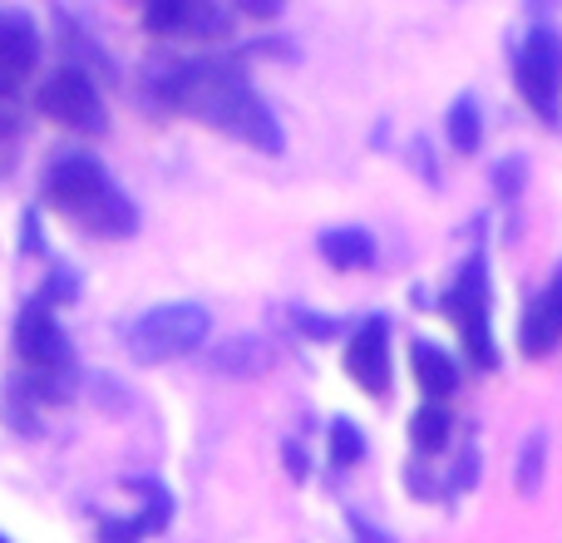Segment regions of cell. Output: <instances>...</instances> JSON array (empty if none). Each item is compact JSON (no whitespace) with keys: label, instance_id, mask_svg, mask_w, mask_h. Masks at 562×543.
Wrapping results in <instances>:
<instances>
[{"label":"cell","instance_id":"obj_12","mask_svg":"<svg viewBox=\"0 0 562 543\" xmlns=\"http://www.w3.org/2000/svg\"><path fill=\"white\" fill-rule=\"evenodd\" d=\"M321 257L330 267H366L375 263V237L366 228H330V233H321Z\"/></svg>","mask_w":562,"mask_h":543},{"label":"cell","instance_id":"obj_11","mask_svg":"<svg viewBox=\"0 0 562 543\" xmlns=\"http://www.w3.org/2000/svg\"><path fill=\"white\" fill-rule=\"evenodd\" d=\"M415 380H419V390L429 396V406H439L445 396H454V386H459V366L449 361V351H439L435 341H415Z\"/></svg>","mask_w":562,"mask_h":543},{"label":"cell","instance_id":"obj_18","mask_svg":"<svg viewBox=\"0 0 562 543\" xmlns=\"http://www.w3.org/2000/svg\"><path fill=\"white\" fill-rule=\"evenodd\" d=\"M543 455H548V440L533 435L524 445V455H518V495H538V485H543Z\"/></svg>","mask_w":562,"mask_h":543},{"label":"cell","instance_id":"obj_21","mask_svg":"<svg viewBox=\"0 0 562 543\" xmlns=\"http://www.w3.org/2000/svg\"><path fill=\"white\" fill-rule=\"evenodd\" d=\"M138 539H144L138 519H104L99 524V543H138Z\"/></svg>","mask_w":562,"mask_h":543},{"label":"cell","instance_id":"obj_2","mask_svg":"<svg viewBox=\"0 0 562 543\" xmlns=\"http://www.w3.org/2000/svg\"><path fill=\"white\" fill-rule=\"evenodd\" d=\"M45 193H49V203H55L59 213H75L79 223L94 228V233H104V237H128L138 228L134 203H128L119 188H109L99 158H89V154H65L59 158V164L49 168V178H45Z\"/></svg>","mask_w":562,"mask_h":543},{"label":"cell","instance_id":"obj_29","mask_svg":"<svg viewBox=\"0 0 562 543\" xmlns=\"http://www.w3.org/2000/svg\"><path fill=\"white\" fill-rule=\"evenodd\" d=\"M35 247H40V223L30 218V223H25V253H35Z\"/></svg>","mask_w":562,"mask_h":543},{"label":"cell","instance_id":"obj_10","mask_svg":"<svg viewBox=\"0 0 562 543\" xmlns=\"http://www.w3.org/2000/svg\"><path fill=\"white\" fill-rule=\"evenodd\" d=\"M35 55H40V40H35L30 15L0 10V75H10V79L30 75V69H35Z\"/></svg>","mask_w":562,"mask_h":543},{"label":"cell","instance_id":"obj_27","mask_svg":"<svg viewBox=\"0 0 562 543\" xmlns=\"http://www.w3.org/2000/svg\"><path fill=\"white\" fill-rule=\"evenodd\" d=\"M281 459H286L291 479H306V455H301V445H286V450H281Z\"/></svg>","mask_w":562,"mask_h":543},{"label":"cell","instance_id":"obj_28","mask_svg":"<svg viewBox=\"0 0 562 543\" xmlns=\"http://www.w3.org/2000/svg\"><path fill=\"white\" fill-rule=\"evenodd\" d=\"M498 188H504V198H514V193H518V168H514V164L498 168Z\"/></svg>","mask_w":562,"mask_h":543},{"label":"cell","instance_id":"obj_7","mask_svg":"<svg viewBox=\"0 0 562 543\" xmlns=\"http://www.w3.org/2000/svg\"><path fill=\"white\" fill-rule=\"evenodd\" d=\"M15 351L25 356V366H35V376H49V380L69 376V341H65V331H59V321L49 317L45 301H35V307L20 311Z\"/></svg>","mask_w":562,"mask_h":543},{"label":"cell","instance_id":"obj_17","mask_svg":"<svg viewBox=\"0 0 562 543\" xmlns=\"http://www.w3.org/2000/svg\"><path fill=\"white\" fill-rule=\"evenodd\" d=\"M366 455V440H360V430L350 425V420H330V465H356V459Z\"/></svg>","mask_w":562,"mask_h":543},{"label":"cell","instance_id":"obj_24","mask_svg":"<svg viewBox=\"0 0 562 543\" xmlns=\"http://www.w3.org/2000/svg\"><path fill=\"white\" fill-rule=\"evenodd\" d=\"M10 99H15V95H0V138H10L20 129V109L10 104Z\"/></svg>","mask_w":562,"mask_h":543},{"label":"cell","instance_id":"obj_20","mask_svg":"<svg viewBox=\"0 0 562 543\" xmlns=\"http://www.w3.org/2000/svg\"><path fill=\"white\" fill-rule=\"evenodd\" d=\"M227 20H233V15H227L223 5H188L183 30H198V35H223Z\"/></svg>","mask_w":562,"mask_h":543},{"label":"cell","instance_id":"obj_19","mask_svg":"<svg viewBox=\"0 0 562 543\" xmlns=\"http://www.w3.org/2000/svg\"><path fill=\"white\" fill-rule=\"evenodd\" d=\"M183 20H188L183 0H154V5L144 10V25L158 30V35H164V30H183Z\"/></svg>","mask_w":562,"mask_h":543},{"label":"cell","instance_id":"obj_15","mask_svg":"<svg viewBox=\"0 0 562 543\" xmlns=\"http://www.w3.org/2000/svg\"><path fill=\"white\" fill-rule=\"evenodd\" d=\"M449 144L459 148V154H474L479 148V104L474 99H454V109H449Z\"/></svg>","mask_w":562,"mask_h":543},{"label":"cell","instance_id":"obj_22","mask_svg":"<svg viewBox=\"0 0 562 543\" xmlns=\"http://www.w3.org/2000/svg\"><path fill=\"white\" fill-rule=\"evenodd\" d=\"M296 326L306 331L311 341H330L340 331V321L336 317H321V311H296Z\"/></svg>","mask_w":562,"mask_h":543},{"label":"cell","instance_id":"obj_8","mask_svg":"<svg viewBox=\"0 0 562 543\" xmlns=\"http://www.w3.org/2000/svg\"><path fill=\"white\" fill-rule=\"evenodd\" d=\"M346 370L360 390H370V396L390 390V326H385V317H370L366 326L350 336Z\"/></svg>","mask_w":562,"mask_h":543},{"label":"cell","instance_id":"obj_6","mask_svg":"<svg viewBox=\"0 0 562 543\" xmlns=\"http://www.w3.org/2000/svg\"><path fill=\"white\" fill-rule=\"evenodd\" d=\"M518 89L538 114L553 124L558 119V95H562V40L553 30H533L518 55Z\"/></svg>","mask_w":562,"mask_h":543},{"label":"cell","instance_id":"obj_9","mask_svg":"<svg viewBox=\"0 0 562 543\" xmlns=\"http://www.w3.org/2000/svg\"><path fill=\"white\" fill-rule=\"evenodd\" d=\"M558 341H562V287L553 281L543 297L528 301L524 326H518V346H524L528 356H548Z\"/></svg>","mask_w":562,"mask_h":543},{"label":"cell","instance_id":"obj_3","mask_svg":"<svg viewBox=\"0 0 562 543\" xmlns=\"http://www.w3.org/2000/svg\"><path fill=\"white\" fill-rule=\"evenodd\" d=\"M207 311L198 301H168V307H154L128 326V351L138 361H173V356H188V351L203 346L207 336Z\"/></svg>","mask_w":562,"mask_h":543},{"label":"cell","instance_id":"obj_5","mask_svg":"<svg viewBox=\"0 0 562 543\" xmlns=\"http://www.w3.org/2000/svg\"><path fill=\"white\" fill-rule=\"evenodd\" d=\"M40 114H49L55 124L79 129V134H104V99H99L94 79L85 69H55L45 85L35 89Z\"/></svg>","mask_w":562,"mask_h":543},{"label":"cell","instance_id":"obj_4","mask_svg":"<svg viewBox=\"0 0 562 543\" xmlns=\"http://www.w3.org/2000/svg\"><path fill=\"white\" fill-rule=\"evenodd\" d=\"M445 307H449V317L459 321V331H464L469 356H474L479 366H494L498 356H494V336H488V263H484V253H474L459 267Z\"/></svg>","mask_w":562,"mask_h":543},{"label":"cell","instance_id":"obj_14","mask_svg":"<svg viewBox=\"0 0 562 543\" xmlns=\"http://www.w3.org/2000/svg\"><path fill=\"white\" fill-rule=\"evenodd\" d=\"M409 435H415V445L425 450H445L449 445V410L445 406H419L415 420H409Z\"/></svg>","mask_w":562,"mask_h":543},{"label":"cell","instance_id":"obj_16","mask_svg":"<svg viewBox=\"0 0 562 543\" xmlns=\"http://www.w3.org/2000/svg\"><path fill=\"white\" fill-rule=\"evenodd\" d=\"M128 489H138V495L148 499V509H144V519H138V529H144V534H158V529H168L173 499L164 495V485H154V479H128Z\"/></svg>","mask_w":562,"mask_h":543},{"label":"cell","instance_id":"obj_1","mask_svg":"<svg viewBox=\"0 0 562 543\" xmlns=\"http://www.w3.org/2000/svg\"><path fill=\"white\" fill-rule=\"evenodd\" d=\"M164 95L173 99L178 109L207 119L213 129L243 138L252 148H267V154H281V129L272 119V109L262 104V95H252V85H243V75L227 65H183L173 79L164 85Z\"/></svg>","mask_w":562,"mask_h":543},{"label":"cell","instance_id":"obj_13","mask_svg":"<svg viewBox=\"0 0 562 543\" xmlns=\"http://www.w3.org/2000/svg\"><path fill=\"white\" fill-rule=\"evenodd\" d=\"M267 361H272V351H267L262 336H237L227 346H217L207 356V366L223 370V376H257V370H267Z\"/></svg>","mask_w":562,"mask_h":543},{"label":"cell","instance_id":"obj_25","mask_svg":"<svg viewBox=\"0 0 562 543\" xmlns=\"http://www.w3.org/2000/svg\"><path fill=\"white\" fill-rule=\"evenodd\" d=\"M75 291H79V281H69V272H55V281H49V287H45V297H75Z\"/></svg>","mask_w":562,"mask_h":543},{"label":"cell","instance_id":"obj_26","mask_svg":"<svg viewBox=\"0 0 562 543\" xmlns=\"http://www.w3.org/2000/svg\"><path fill=\"white\" fill-rule=\"evenodd\" d=\"M474 469H479V459H474V450H469V455L459 459V469H454V489H469V485H474Z\"/></svg>","mask_w":562,"mask_h":543},{"label":"cell","instance_id":"obj_23","mask_svg":"<svg viewBox=\"0 0 562 543\" xmlns=\"http://www.w3.org/2000/svg\"><path fill=\"white\" fill-rule=\"evenodd\" d=\"M350 539H356V543H395L385 529H375L366 514H356V509H350Z\"/></svg>","mask_w":562,"mask_h":543}]
</instances>
